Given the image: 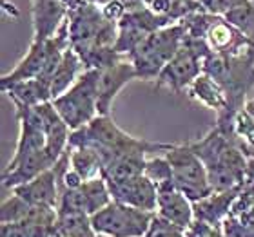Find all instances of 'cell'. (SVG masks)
Here are the masks:
<instances>
[{"label":"cell","instance_id":"cell-1","mask_svg":"<svg viewBox=\"0 0 254 237\" xmlns=\"http://www.w3.org/2000/svg\"><path fill=\"white\" fill-rule=\"evenodd\" d=\"M69 147L93 148L98 154L104 170H106L109 165H113L117 159L124 158L127 154H165L171 148V143H156L142 140V138H134L122 131L111 116H96L85 127L71 132Z\"/></svg>","mask_w":254,"mask_h":237},{"label":"cell","instance_id":"cell-2","mask_svg":"<svg viewBox=\"0 0 254 237\" xmlns=\"http://www.w3.org/2000/svg\"><path fill=\"white\" fill-rule=\"evenodd\" d=\"M187 145L205 165L212 192H225L242 187L249 158L229 134L214 125L205 136Z\"/></svg>","mask_w":254,"mask_h":237},{"label":"cell","instance_id":"cell-3","mask_svg":"<svg viewBox=\"0 0 254 237\" xmlns=\"http://www.w3.org/2000/svg\"><path fill=\"white\" fill-rule=\"evenodd\" d=\"M203 74L216 80L227 93L229 114L216 120V127L231 136V121L254 87V47L236 56L211 53L203 60Z\"/></svg>","mask_w":254,"mask_h":237},{"label":"cell","instance_id":"cell-4","mask_svg":"<svg viewBox=\"0 0 254 237\" xmlns=\"http://www.w3.org/2000/svg\"><path fill=\"white\" fill-rule=\"evenodd\" d=\"M186 26L184 22L171 24V26L154 31L149 35L127 58L131 60L136 71V78L142 80H154L158 78L162 69L173 60L178 51L184 46L186 38Z\"/></svg>","mask_w":254,"mask_h":237},{"label":"cell","instance_id":"cell-5","mask_svg":"<svg viewBox=\"0 0 254 237\" xmlns=\"http://www.w3.org/2000/svg\"><path fill=\"white\" fill-rule=\"evenodd\" d=\"M98 76L100 71L87 69L62 96L53 100L55 109L71 131H78L98 116Z\"/></svg>","mask_w":254,"mask_h":237},{"label":"cell","instance_id":"cell-6","mask_svg":"<svg viewBox=\"0 0 254 237\" xmlns=\"http://www.w3.org/2000/svg\"><path fill=\"white\" fill-rule=\"evenodd\" d=\"M154 216V212H145L118 201H111L106 208L91 216V225L96 236L145 237Z\"/></svg>","mask_w":254,"mask_h":237},{"label":"cell","instance_id":"cell-7","mask_svg":"<svg viewBox=\"0 0 254 237\" xmlns=\"http://www.w3.org/2000/svg\"><path fill=\"white\" fill-rule=\"evenodd\" d=\"M173 169V181L182 194L187 195L192 203L203 199L212 194V187L209 181L205 165L192 152V148L184 145H171L164 154Z\"/></svg>","mask_w":254,"mask_h":237},{"label":"cell","instance_id":"cell-8","mask_svg":"<svg viewBox=\"0 0 254 237\" xmlns=\"http://www.w3.org/2000/svg\"><path fill=\"white\" fill-rule=\"evenodd\" d=\"M201 73H203V58L196 51L182 46L180 51L158 74L156 87L158 89L165 87L173 93H182L189 89Z\"/></svg>","mask_w":254,"mask_h":237},{"label":"cell","instance_id":"cell-9","mask_svg":"<svg viewBox=\"0 0 254 237\" xmlns=\"http://www.w3.org/2000/svg\"><path fill=\"white\" fill-rule=\"evenodd\" d=\"M203 40L211 47L212 53L236 56V54L247 53L254 46L236 29V27L223 16L209 15Z\"/></svg>","mask_w":254,"mask_h":237},{"label":"cell","instance_id":"cell-10","mask_svg":"<svg viewBox=\"0 0 254 237\" xmlns=\"http://www.w3.org/2000/svg\"><path fill=\"white\" fill-rule=\"evenodd\" d=\"M158 199H156V216L162 217L164 221L171 223L173 227L180 228L186 232L187 228L194 223V208L192 201L176 189L175 183L164 185L156 189Z\"/></svg>","mask_w":254,"mask_h":237},{"label":"cell","instance_id":"cell-11","mask_svg":"<svg viewBox=\"0 0 254 237\" xmlns=\"http://www.w3.org/2000/svg\"><path fill=\"white\" fill-rule=\"evenodd\" d=\"M134 78L136 71L127 56H124L111 67L102 69L98 76V116H109L113 101L118 93Z\"/></svg>","mask_w":254,"mask_h":237},{"label":"cell","instance_id":"cell-12","mask_svg":"<svg viewBox=\"0 0 254 237\" xmlns=\"http://www.w3.org/2000/svg\"><path fill=\"white\" fill-rule=\"evenodd\" d=\"M107 187L113 201L156 214V199H158L156 187L151 179L145 178V174L127 181H117V183L107 181Z\"/></svg>","mask_w":254,"mask_h":237},{"label":"cell","instance_id":"cell-13","mask_svg":"<svg viewBox=\"0 0 254 237\" xmlns=\"http://www.w3.org/2000/svg\"><path fill=\"white\" fill-rule=\"evenodd\" d=\"M65 0H33V40L44 42L57 35L67 20Z\"/></svg>","mask_w":254,"mask_h":237},{"label":"cell","instance_id":"cell-14","mask_svg":"<svg viewBox=\"0 0 254 237\" xmlns=\"http://www.w3.org/2000/svg\"><path fill=\"white\" fill-rule=\"evenodd\" d=\"M55 167V161L49 158V154L44 150L33 152L26 158L13 161V163L5 165L4 172H2V187L7 190H13L20 185H26L38 178L40 174L48 172L49 169Z\"/></svg>","mask_w":254,"mask_h":237},{"label":"cell","instance_id":"cell-15","mask_svg":"<svg viewBox=\"0 0 254 237\" xmlns=\"http://www.w3.org/2000/svg\"><path fill=\"white\" fill-rule=\"evenodd\" d=\"M44 114V132H46V152L55 163L67 152L69 138H71V129L64 121V118L55 109L53 101L42 103L40 105Z\"/></svg>","mask_w":254,"mask_h":237},{"label":"cell","instance_id":"cell-16","mask_svg":"<svg viewBox=\"0 0 254 237\" xmlns=\"http://www.w3.org/2000/svg\"><path fill=\"white\" fill-rule=\"evenodd\" d=\"M11 194H16L31 206H46V208L57 210V206H59V185H57L55 170L49 169L48 172L40 174L29 183L13 189Z\"/></svg>","mask_w":254,"mask_h":237},{"label":"cell","instance_id":"cell-17","mask_svg":"<svg viewBox=\"0 0 254 237\" xmlns=\"http://www.w3.org/2000/svg\"><path fill=\"white\" fill-rule=\"evenodd\" d=\"M48 67V40L37 42L33 40L26 56L11 69L9 73L2 74L0 85H7L13 82H22V80H33V78H44Z\"/></svg>","mask_w":254,"mask_h":237},{"label":"cell","instance_id":"cell-18","mask_svg":"<svg viewBox=\"0 0 254 237\" xmlns=\"http://www.w3.org/2000/svg\"><path fill=\"white\" fill-rule=\"evenodd\" d=\"M238 194L240 189L225 190V192H212L211 195L192 203L194 221H201L207 223V225H212V227L222 228L223 221L231 214V208H233Z\"/></svg>","mask_w":254,"mask_h":237},{"label":"cell","instance_id":"cell-19","mask_svg":"<svg viewBox=\"0 0 254 237\" xmlns=\"http://www.w3.org/2000/svg\"><path fill=\"white\" fill-rule=\"evenodd\" d=\"M189 98L216 112V120H222L229 114V98L225 89L216 80L203 73L189 87Z\"/></svg>","mask_w":254,"mask_h":237},{"label":"cell","instance_id":"cell-20","mask_svg":"<svg viewBox=\"0 0 254 237\" xmlns=\"http://www.w3.org/2000/svg\"><path fill=\"white\" fill-rule=\"evenodd\" d=\"M2 93L9 96L13 105H27L35 107L40 103L53 101L51 96V84L48 80L33 78V80H22V82H13L7 85H0Z\"/></svg>","mask_w":254,"mask_h":237},{"label":"cell","instance_id":"cell-21","mask_svg":"<svg viewBox=\"0 0 254 237\" xmlns=\"http://www.w3.org/2000/svg\"><path fill=\"white\" fill-rule=\"evenodd\" d=\"M231 138L247 158H254V98H247L244 107L231 121Z\"/></svg>","mask_w":254,"mask_h":237},{"label":"cell","instance_id":"cell-22","mask_svg":"<svg viewBox=\"0 0 254 237\" xmlns=\"http://www.w3.org/2000/svg\"><path fill=\"white\" fill-rule=\"evenodd\" d=\"M85 67L82 60H80L78 53L73 49V46L64 53L62 62L59 63V67L55 71L53 78H51V96L53 100H57L59 96H62L71 85L80 78V74L84 73Z\"/></svg>","mask_w":254,"mask_h":237},{"label":"cell","instance_id":"cell-23","mask_svg":"<svg viewBox=\"0 0 254 237\" xmlns=\"http://www.w3.org/2000/svg\"><path fill=\"white\" fill-rule=\"evenodd\" d=\"M55 237H96L91 216L84 212L57 210Z\"/></svg>","mask_w":254,"mask_h":237},{"label":"cell","instance_id":"cell-24","mask_svg":"<svg viewBox=\"0 0 254 237\" xmlns=\"http://www.w3.org/2000/svg\"><path fill=\"white\" fill-rule=\"evenodd\" d=\"M145 163H147V154L136 152L127 154L124 158L117 159L113 165H109L104 170V178L106 181H127V179H134L138 176H143L145 172Z\"/></svg>","mask_w":254,"mask_h":237},{"label":"cell","instance_id":"cell-25","mask_svg":"<svg viewBox=\"0 0 254 237\" xmlns=\"http://www.w3.org/2000/svg\"><path fill=\"white\" fill-rule=\"evenodd\" d=\"M69 165L71 169L76 170L82 178L95 179L104 176V165H102L98 154L89 147H67Z\"/></svg>","mask_w":254,"mask_h":237},{"label":"cell","instance_id":"cell-26","mask_svg":"<svg viewBox=\"0 0 254 237\" xmlns=\"http://www.w3.org/2000/svg\"><path fill=\"white\" fill-rule=\"evenodd\" d=\"M80 190H82V194H84V197H85V205H87L89 216L96 214V212L102 210V208H106L113 201L111 192H109V187H107V181L104 176L84 181V185L80 187Z\"/></svg>","mask_w":254,"mask_h":237},{"label":"cell","instance_id":"cell-27","mask_svg":"<svg viewBox=\"0 0 254 237\" xmlns=\"http://www.w3.org/2000/svg\"><path fill=\"white\" fill-rule=\"evenodd\" d=\"M2 237H55V225L38 221L2 223Z\"/></svg>","mask_w":254,"mask_h":237},{"label":"cell","instance_id":"cell-28","mask_svg":"<svg viewBox=\"0 0 254 237\" xmlns=\"http://www.w3.org/2000/svg\"><path fill=\"white\" fill-rule=\"evenodd\" d=\"M222 230L227 237H254V203L245 210L229 214Z\"/></svg>","mask_w":254,"mask_h":237},{"label":"cell","instance_id":"cell-29","mask_svg":"<svg viewBox=\"0 0 254 237\" xmlns=\"http://www.w3.org/2000/svg\"><path fill=\"white\" fill-rule=\"evenodd\" d=\"M223 18H227V20L254 46V4L253 2H245L244 5H240L236 9L229 11Z\"/></svg>","mask_w":254,"mask_h":237},{"label":"cell","instance_id":"cell-30","mask_svg":"<svg viewBox=\"0 0 254 237\" xmlns=\"http://www.w3.org/2000/svg\"><path fill=\"white\" fill-rule=\"evenodd\" d=\"M145 178L151 179L154 183V187H164V185L175 183L173 181V169H171V163L167 161L164 154L162 156H154V158H147V163H145Z\"/></svg>","mask_w":254,"mask_h":237},{"label":"cell","instance_id":"cell-31","mask_svg":"<svg viewBox=\"0 0 254 237\" xmlns=\"http://www.w3.org/2000/svg\"><path fill=\"white\" fill-rule=\"evenodd\" d=\"M201 5V9L216 16H225L229 11L236 9L240 5H244L249 0H196Z\"/></svg>","mask_w":254,"mask_h":237},{"label":"cell","instance_id":"cell-32","mask_svg":"<svg viewBox=\"0 0 254 237\" xmlns=\"http://www.w3.org/2000/svg\"><path fill=\"white\" fill-rule=\"evenodd\" d=\"M184 234L186 232H182L180 228L173 227L171 223L164 221L162 217L154 216L153 223H151V228L145 234V237H186Z\"/></svg>","mask_w":254,"mask_h":237},{"label":"cell","instance_id":"cell-33","mask_svg":"<svg viewBox=\"0 0 254 237\" xmlns=\"http://www.w3.org/2000/svg\"><path fill=\"white\" fill-rule=\"evenodd\" d=\"M186 237H227L223 234L222 228L212 227V225H207V223L194 221L184 234Z\"/></svg>","mask_w":254,"mask_h":237},{"label":"cell","instance_id":"cell-34","mask_svg":"<svg viewBox=\"0 0 254 237\" xmlns=\"http://www.w3.org/2000/svg\"><path fill=\"white\" fill-rule=\"evenodd\" d=\"M100 9H102L104 18L113 22V24H118V22L127 15L126 5H124L120 0H109V2H106L104 5H100Z\"/></svg>","mask_w":254,"mask_h":237},{"label":"cell","instance_id":"cell-35","mask_svg":"<svg viewBox=\"0 0 254 237\" xmlns=\"http://www.w3.org/2000/svg\"><path fill=\"white\" fill-rule=\"evenodd\" d=\"M245 187H249V189L254 190V158H249V161H247V170H245V179L244 183Z\"/></svg>","mask_w":254,"mask_h":237},{"label":"cell","instance_id":"cell-36","mask_svg":"<svg viewBox=\"0 0 254 237\" xmlns=\"http://www.w3.org/2000/svg\"><path fill=\"white\" fill-rule=\"evenodd\" d=\"M96 237H107V236H96Z\"/></svg>","mask_w":254,"mask_h":237},{"label":"cell","instance_id":"cell-37","mask_svg":"<svg viewBox=\"0 0 254 237\" xmlns=\"http://www.w3.org/2000/svg\"><path fill=\"white\" fill-rule=\"evenodd\" d=\"M249 2H253V4H254V0H249Z\"/></svg>","mask_w":254,"mask_h":237}]
</instances>
